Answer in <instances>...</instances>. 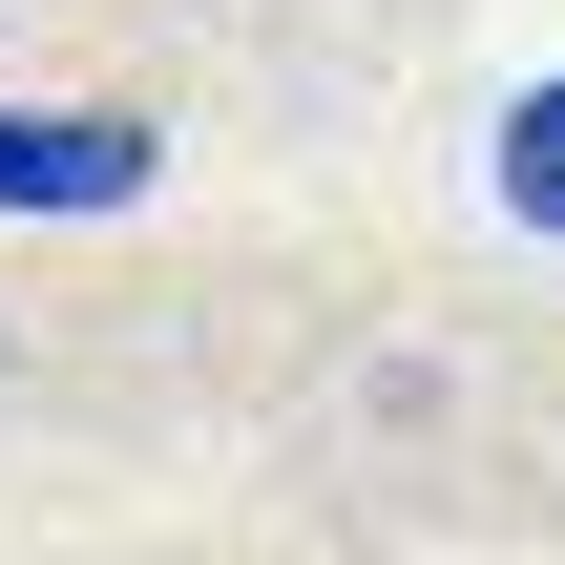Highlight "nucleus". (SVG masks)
<instances>
[{"mask_svg":"<svg viewBox=\"0 0 565 565\" xmlns=\"http://www.w3.org/2000/svg\"><path fill=\"white\" fill-rule=\"evenodd\" d=\"M147 168H168V147H147L126 105H0V210H63V231H84V210H147Z\"/></svg>","mask_w":565,"mask_h":565,"instance_id":"f257e3e1","label":"nucleus"},{"mask_svg":"<svg viewBox=\"0 0 565 565\" xmlns=\"http://www.w3.org/2000/svg\"><path fill=\"white\" fill-rule=\"evenodd\" d=\"M482 168H503V210H524V231H565V63L503 105V147H482Z\"/></svg>","mask_w":565,"mask_h":565,"instance_id":"f03ea898","label":"nucleus"}]
</instances>
